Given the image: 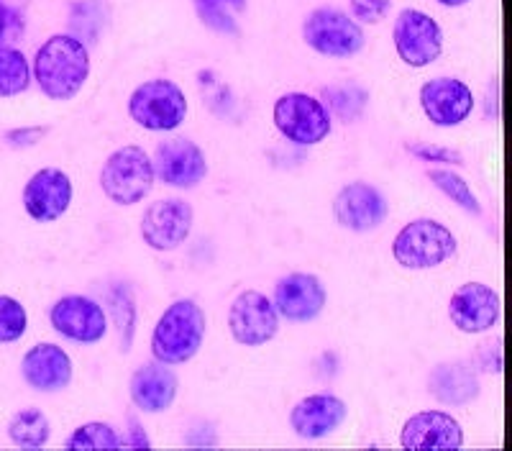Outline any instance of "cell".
<instances>
[{"mask_svg": "<svg viewBox=\"0 0 512 451\" xmlns=\"http://www.w3.org/2000/svg\"><path fill=\"white\" fill-rule=\"evenodd\" d=\"M128 446H149V439L146 434L141 431V426L136 423V418H131V441H126Z\"/></svg>", "mask_w": 512, "mask_h": 451, "instance_id": "obj_37", "label": "cell"}, {"mask_svg": "<svg viewBox=\"0 0 512 451\" xmlns=\"http://www.w3.org/2000/svg\"><path fill=\"white\" fill-rule=\"evenodd\" d=\"M49 318H52L54 331L75 344H98L108 331L103 308L82 295H67V298L57 300Z\"/></svg>", "mask_w": 512, "mask_h": 451, "instance_id": "obj_15", "label": "cell"}, {"mask_svg": "<svg viewBox=\"0 0 512 451\" xmlns=\"http://www.w3.org/2000/svg\"><path fill=\"white\" fill-rule=\"evenodd\" d=\"M192 218H195V213L185 200H157L146 208L144 218H141V236L157 252H172V249L185 244L187 236H190Z\"/></svg>", "mask_w": 512, "mask_h": 451, "instance_id": "obj_10", "label": "cell"}, {"mask_svg": "<svg viewBox=\"0 0 512 451\" xmlns=\"http://www.w3.org/2000/svg\"><path fill=\"white\" fill-rule=\"evenodd\" d=\"M303 36L313 52L323 57L346 59L364 49V31L354 18L338 8H315L303 24Z\"/></svg>", "mask_w": 512, "mask_h": 451, "instance_id": "obj_6", "label": "cell"}, {"mask_svg": "<svg viewBox=\"0 0 512 451\" xmlns=\"http://www.w3.org/2000/svg\"><path fill=\"white\" fill-rule=\"evenodd\" d=\"M200 85H203V93L208 98L210 108L218 113V116H228V103H231V93L223 82L216 80L213 72H200Z\"/></svg>", "mask_w": 512, "mask_h": 451, "instance_id": "obj_32", "label": "cell"}, {"mask_svg": "<svg viewBox=\"0 0 512 451\" xmlns=\"http://www.w3.org/2000/svg\"><path fill=\"white\" fill-rule=\"evenodd\" d=\"M274 308L292 323L313 321L326 308V287L308 272L282 277L274 287Z\"/></svg>", "mask_w": 512, "mask_h": 451, "instance_id": "obj_16", "label": "cell"}, {"mask_svg": "<svg viewBox=\"0 0 512 451\" xmlns=\"http://www.w3.org/2000/svg\"><path fill=\"white\" fill-rule=\"evenodd\" d=\"M205 339V313L195 300H177L159 318L152 352L162 364H185L200 352Z\"/></svg>", "mask_w": 512, "mask_h": 451, "instance_id": "obj_2", "label": "cell"}, {"mask_svg": "<svg viewBox=\"0 0 512 451\" xmlns=\"http://www.w3.org/2000/svg\"><path fill=\"white\" fill-rule=\"evenodd\" d=\"M402 446L413 451L425 449H461L464 446V431L459 421L441 410H423L415 413L402 426Z\"/></svg>", "mask_w": 512, "mask_h": 451, "instance_id": "obj_19", "label": "cell"}, {"mask_svg": "<svg viewBox=\"0 0 512 451\" xmlns=\"http://www.w3.org/2000/svg\"><path fill=\"white\" fill-rule=\"evenodd\" d=\"M428 177H431V182L436 185L438 190H441L443 195H448V198L454 200V203H459L464 211L474 213V216H479V213H482V205H479L477 195L472 193V188L466 185L464 177H459L456 172H451V170H431L428 172Z\"/></svg>", "mask_w": 512, "mask_h": 451, "instance_id": "obj_27", "label": "cell"}, {"mask_svg": "<svg viewBox=\"0 0 512 451\" xmlns=\"http://www.w3.org/2000/svg\"><path fill=\"white\" fill-rule=\"evenodd\" d=\"M349 3L356 21H364V24H379L392 8V0H349Z\"/></svg>", "mask_w": 512, "mask_h": 451, "instance_id": "obj_33", "label": "cell"}, {"mask_svg": "<svg viewBox=\"0 0 512 451\" xmlns=\"http://www.w3.org/2000/svg\"><path fill=\"white\" fill-rule=\"evenodd\" d=\"M128 113L149 131H172L187 116V98L172 80H149L131 93Z\"/></svg>", "mask_w": 512, "mask_h": 451, "instance_id": "obj_5", "label": "cell"}, {"mask_svg": "<svg viewBox=\"0 0 512 451\" xmlns=\"http://www.w3.org/2000/svg\"><path fill=\"white\" fill-rule=\"evenodd\" d=\"M72 29H75L77 39H88V44H95L105 26V13H103V3L100 0H82L72 8V18H70ZM85 44V41H82Z\"/></svg>", "mask_w": 512, "mask_h": 451, "instance_id": "obj_28", "label": "cell"}, {"mask_svg": "<svg viewBox=\"0 0 512 451\" xmlns=\"http://www.w3.org/2000/svg\"><path fill=\"white\" fill-rule=\"evenodd\" d=\"M195 6H198L200 18H203V24L210 26L218 34L226 36H239V24L233 21L231 13L226 11V6L221 3H208V0H195Z\"/></svg>", "mask_w": 512, "mask_h": 451, "instance_id": "obj_31", "label": "cell"}, {"mask_svg": "<svg viewBox=\"0 0 512 451\" xmlns=\"http://www.w3.org/2000/svg\"><path fill=\"white\" fill-rule=\"evenodd\" d=\"M8 436L21 449H41V446H47L49 436H52V423L41 410L26 408L11 418Z\"/></svg>", "mask_w": 512, "mask_h": 451, "instance_id": "obj_23", "label": "cell"}, {"mask_svg": "<svg viewBox=\"0 0 512 451\" xmlns=\"http://www.w3.org/2000/svg\"><path fill=\"white\" fill-rule=\"evenodd\" d=\"M21 26H24V21L18 18V13L11 11V8L0 0V41H8L11 36H16L18 31H21Z\"/></svg>", "mask_w": 512, "mask_h": 451, "instance_id": "obj_35", "label": "cell"}, {"mask_svg": "<svg viewBox=\"0 0 512 451\" xmlns=\"http://www.w3.org/2000/svg\"><path fill=\"white\" fill-rule=\"evenodd\" d=\"M154 175L172 188H195L208 175V162L198 144L187 139H169L154 154Z\"/></svg>", "mask_w": 512, "mask_h": 451, "instance_id": "obj_13", "label": "cell"}, {"mask_svg": "<svg viewBox=\"0 0 512 451\" xmlns=\"http://www.w3.org/2000/svg\"><path fill=\"white\" fill-rule=\"evenodd\" d=\"M47 134V129H16V131H8L6 139L11 141L13 147H31L39 141V136Z\"/></svg>", "mask_w": 512, "mask_h": 451, "instance_id": "obj_36", "label": "cell"}, {"mask_svg": "<svg viewBox=\"0 0 512 451\" xmlns=\"http://www.w3.org/2000/svg\"><path fill=\"white\" fill-rule=\"evenodd\" d=\"M34 77L47 98L72 100L90 77L88 47L72 34H54L36 52Z\"/></svg>", "mask_w": 512, "mask_h": 451, "instance_id": "obj_1", "label": "cell"}, {"mask_svg": "<svg viewBox=\"0 0 512 451\" xmlns=\"http://www.w3.org/2000/svg\"><path fill=\"white\" fill-rule=\"evenodd\" d=\"M448 316L464 334H484L500 318V295L484 282H466L448 303Z\"/></svg>", "mask_w": 512, "mask_h": 451, "instance_id": "obj_14", "label": "cell"}, {"mask_svg": "<svg viewBox=\"0 0 512 451\" xmlns=\"http://www.w3.org/2000/svg\"><path fill=\"white\" fill-rule=\"evenodd\" d=\"M323 98L331 106V111L336 113L341 121H356L361 118L364 108L369 103V93L359 85H341V88H326L323 90Z\"/></svg>", "mask_w": 512, "mask_h": 451, "instance_id": "obj_26", "label": "cell"}, {"mask_svg": "<svg viewBox=\"0 0 512 451\" xmlns=\"http://www.w3.org/2000/svg\"><path fill=\"white\" fill-rule=\"evenodd\" d=\"M105 300H108V308H111L113 321H116L118 336H121V344H123V352H128V349H131V344H134V331H136L134 293H131V287L123 285V282H118V285H113L111 290H108Z\"/></svg>", "mask_w": 512, "mask_h": 451, "instance_id": "obj_24", "label": "cell"}, {"mask_svg": "<svg viewBox=\"0 0 512 451\" xmlns=\"http://www.w3.org/2000/svg\"><path fill=\"white\" fill-rule=\"evenodd\" d=\"M208 3H221V6H231L236 8V11H241V8L246 6L244 0H208Z\"/></svg>", "mask_w": 512, "mask_h": 451, "instance_id": "obj_38", "label": "cell"}, {"mask_svg": "<svg viewBox=\"0 0 512 451\" xmlns=\"http://www.w3.org/2000/svg\"><path fill=\"white\" fill-rule=\"evenodd\" d=\"M420 106L436 126H459L474 111V95L466 82L456 77H436L420 88Z\"/></svg>", "mask_w": 512, "mask_h": 451, "instance_id": "obj_12", "label": "cell"}, {"mask_svg": "<svg viewBox=\"0 0 512 451\" xmlns=\"http://www.w3.org/2000/svg\"><path fill=\"white\" fill-rule=\"evenodd\" d=\"M390 213V205L384 200L374 185L367 182H351L333 200V216L344 229L367 234V231L379 229Z\"/></svg>", "mask_w": 512, "mask_h": 451, "instance_id": "obj_11", "label": "cell"}, {"mask_svg": "<svg viewBox=\"0 0 512 451\" xmlns=\"http://www.w3.org/2000/svg\"><path fill=\"white\" fill-rule=\"evenodd\" d=\"M433 398L443 405H469L479 398V377L472 364L466 362H446L438 364L428 380Z\"/></svg>", "mask_w": 512, "mask_h": 451, "instance_id": "obj_22", "label": "cell"}, {"mask_svg": "<svg viewBox=\"0 0 512 451\" xmlns=\"http://www.w3.org/2000/svg\"><path fill=\"white\" fill-rule=\"evenodd\" d=\"M274 126L292 144L313 147L331 134V116L313 95L287 93L274 103Z\"/></svg>", "mask_w": 512, "mask_h": 451, "instance_id": "obj_7", "label": "cell"}, {"mask_svg": "<svg viewBox=\"0 0 512 451\" xmlns=\"http://www.w3.org/2000/svg\"><path fill=\"white\" fill-rule=\"evenodd\" d=\"M228 328L239 344L264 346L280 331V313L267 295L244 290L233 300L231 313H228Z\"/></svg>", "mask_w": 512, "mask_h": 451, "instance_id": "obj_9", "label": "cell"}, {"mask_svg": "<svg viewBox=\"0 0 512 451\" xmlns=\"http://www.w3.org/2000/svg\"><path fill=\"white\" fill-rule=\"evenodd\" d=\"M408 152L413 157L423 159V162H431V164H464V157L454 149H446V147H431V144H410Z\"/></svg>", "mask_w": 512, "mask_h": 451, "instance_id": "obj_34", "label": "cell"}, {"mask_svg": "<svg viewBox=\"0 0 512 451\" xmlns=\"http://www.w3.org/2000/svg\"><path fill=\"white\" fill-rule=\"evenodd\" d=\"M154 164L141 147H121L105 159L100 172L105 198L116 205H136L152 193Z\"/></svg>", "mask_w": 512, "mask_h": 451, "instance_id": "obj_3", "label": "cell"}, {"mask_svg": "<svg viewBox=\"0 0 512 451\" xmlns=\"http://www.w3.org/2000/svg\"><path fill=\"white\" fill-rule=\"evenodd\" d=\"M392 39H395V49L405 65L428 67L433 65L443 52V31L438 21L428 13L418 11V8H405L400 11L392 29Z\"/></svg>", "mask_w": 512, "mask_h": 451, "instance_id": "obj_8", "label": "cell"}, {"mask_svg": "<svg viewBox=\"0 0 512 451\" xmlns=\"http://www.w3.org/2000/svg\"><path fill=\"white\" fill-rule=\"evenodd\" d=\"M177 398V377L167 364H144L131 377V400L144 413H162Z\"/></svg>", "mask_w": 512, "mask_h": 451, "instance_id": "obj_21", "label": "cell"}, {"mask_svg": "<svg viewBox=\"0 0 512 451\" xmlns=\"http://www.w3.org/2000/svg\"><path fill=\"white\" fill-rule=\"evenodd\" d=\"M349 405L336 395L320 393L300 400L290 413V426L300 439H326L344 426Z\"/></svg>", "mask_w": 512, "mask_h": 451, "instance_id": "obj_18", "label": "cell"}, {"mask_svg": "<svg viewBox=\"0 0 512 451\" xmlns=\"http://www.w3.org/2000/svg\"><path fill=\"white\" fill-rule=\"evenodd\" d=\"M121 439L108 423H85L67 439V449H118Z\"/></svg>", "mask_w": 512, "mask_h": 451, "instance_id": "obj_29", "label": "cell"}, {"mask_svg": "<svg viewBox=\"0 0 512 451\" xmlns=\"http://www.w3.org/2000/svg\"><path fill=\"white\" fill-rule=\"evenodd\" d=\"M31 82V67L24 52L13 47H0V98L24 93Z\"/></svg>", "mask_w": 512, "mask_h": 451, "instance_id": "obj_25", "label": "cell"}, {"mask_svg": "<svg viewBox=\"0 0 512 451\" xmlns=\"http://www.w3.org/2000/svg\"><path fill=\"white\" fill-rule=\"evenodd\" d=\"M72 203V180L57 167L39 170L24 188V208L34 221L49 223L67 213Z\"/></svg>", "mask_w": 512, "mask_h": 451, "instance_id": "obj_17", "label": "cell"}, {"mask_svg": "<svg viewBox=\"0 0 512 451\" xmlns=\"http://www.w3.org/2000/svg\"><path fill=\"white\" fill-rule=\"evenodd\" d=\"M454 252V234L443 223L431 221V218L410 221L395 236V244H392V254L405 270H433V267L454 257Z\"/></svg>", "mask_w": 512, "mask_h": 451, "instance_id": "obj_4", "label": "cell"}, {"mask_svg": "<svg viewBox=\"0 0 512 451\" xmlns=\"http://www.w3.org/2000/svg\"><path fill=\"white\" fill-rule=\"evenodd\" d=\"M438 6H446V8H461V6H466V3H469V0H436Z\"/></svg>", "mask_w": 512, "mask_h": 451, "instance_id": "obj_39", "label": "cell"}, {"mask_svg": "<svg viewBox=\"0 0 512 451\" xmlns=\"http://www.w3.org/2000/svg\"><path fill=\"white\" fill-rule=\"evenodd\" d=\"M21 375L39 393H57L72 382V359L62 346L36 344L21 362Z\"/></svg>", "mask_w": 512, "mask_h": 451, "instance_id": "obj_20", "label": "cell"}, {"mask_svg": "<svg viewBox=\"0 0 512 451\" xmlns=\"http://www.w3.org/2000/svg\"><path fill=\"white\" fill-rule=\"evenodd\" d=\"M26 308L18 300L0 295V344H13L26 334Z\"/></svg>", "mask_w": 512, "mask_h": 451, "instance_id": "obj_30", "label": "cell"}]
</instances>
